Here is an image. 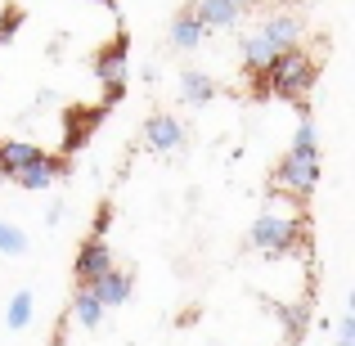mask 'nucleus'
<instances>
[{
	"label": "nucleus",
	"mask_w": 355,
	"mask_h": 346,
	"mask_svg": "<svg viewBox=\"0 0 355 346\" xmlns=\"http://www.w3.org/2000/svg\"><path fill=\"white\" fill-rule=\"evenodd\" d=\"M315 81H320V63H315L302 45L275 50L266 59V68L248 72L252 99H284V104H311Z\"/></svg>",
	"instance_id": "nucleus-1"
},
{
	"label": "nucleus",
	"mask_w": 355,
	"mask_h": 346,
	"mask_svg": "<svg viewBox=\"0 0 355 346\" xmlns=\"http://www.w3.org/2000/svg\"><path fill=\"white\" fill-rule=\"evenodd\" d=\"M302 239H306V220L293 216V211H279V207H266L248 230V243L261 257H288Z\"/></svg>",
	"instance_id": "nucleus-2"
},
{
	"label": "nucleus",
	"mask_w": 355,
	"mask_h": 346,
	"mask_svg": "<svg viewBox=\"0 0 355 346\" xmlns=\"http://www.w3.org/2000/svg\"><path fill=\"white\" fill-rule=\"evenodd\" d=\"M275 189H284V193H293L297 202H306L320 189V153H293V148H288L284 162L275 166Z\"/></svg>",
	"instance_id": "nucleus-3"
},
{
	"label": "nucleus",
	"mask_w": 355,
	"mask_h": 346,
	"mask_svg": "<svg viewBox=\"0 0 355 346\" xmlns=\"http://www.w3.org/2000/svg\"><path fill=\"white\" fill-rule=\"evenodd\" d=\"M90 72H95L104 86H126V72H130V36L117 32L108 45H99L95 59H90Z\"/></svg>",
	"instance_id": "nucleus-4"
},
{
	"label": "nucleus",
	"mask_w": 355,
	"mask_h": 346,
	"mask_svg": "<svg viewBox=\"0 0 355 346\" xmlns=\"http://www.w3.org/2000/svg\"><path fill=\"white\" fill-rule=\"evenodd\" d=\"M184 144V121L175 113H153L144 121V148L148 153H175Z\"/></svg>",
	"instance_id": "nucleus-5"
},
{
	"label": "nucleus",
	"mask_w": 355,
	"mask_h": 346,
	"mask_svg": "<svg viewBox=\"0 0 355 346\" xmlns=\"http://www.w3.org/2000/svg\"><path fill=\"white\" fill-rule=\"evenodd\" d=\"M108 266H113V248H108V243L99 239V234L81 239L77 257H72V275H77V284H90V279H99Z\"/></svg>",
	"instance_id": "nucleus-6"
},
{
	"label": "nucleus",
	"mask_w": 355,
	"mask_h": 346,
	"mask_svg": "<svg viewBox=\"0 0 355 346\" xmlns=\"http://www.w3.org/2000/svg\"><path fill=\"white\" fill-rule=\"evenodd\" d=\"M90 293L104 302V311H113V306H126V302H130V293H135V275H130V270L108 266L99 279H90Z\"/></svg>",
	"instance_id": "nucleus-7"
},
{
	"label": "nucleus",
	"mask_w": 355,
	"mask_h": 346,
	"mask_svg": "<svg viewBox=\"0 0 355 346\" xmlns=\"http://www.w3.org/2000/svg\"><path fill=\"white\" fill-rule=\"evenodd\" d=\"M99 121H104V108H68V117H63V153L72 157L81 144H90Z\"/></svg>",
	"instance_id": "nucleus-8"
},
{
	"label": "nucleus",
	"mask_w": 355,
	"mask_h": 346,
	"mask_svg": "<svg viewBox=\"0 0 355 346\" xmlns=\"http://www.w3.org/2000/svg\"><path fill=\"white\" fill-rule=\"evenodd\" d=\"M257 32L266 36L275 50H288V45H302V32H306V27H302V18H297L293 9H275L270 18H261Z\"/></svg>",
	"instance_id": "nucleus-9"
},
{
	"label": "nucleus",
	"mask_w": 355,
	"mask_h": 346,
	"mask_svg": "<svg viewBox=\"0 0 355 346\" xmlns=\"http://www.w3.org/2000/svg\"><path fill=\"white\" fill-rule=\"evenodd\" d=\"M41 157H45V148H36L32 139H0V175L5 180H14L18 171L36 166Z\"/></svg>",
	"instance_id": "nucleus-10"
},
{
	"label": "nucleus",
	"mask_w": 355,
	"mask_h": 346,
	"mask_svg": "<svg viewBox=\"0 0 355 346\" xmlns=\"http://www.w3.org/2000/svg\"><path fill=\"white\" fill-rule=\"evenodd\" d=\"M193 14H198V23L207 27H216V32H225V27H239V18H243V9L234 5V0H193Z\"/></svg>",
	"instance_id": "nucleus-11"
},
{
	"label": "nucleus",
	"mask_w": 355,
	"mask_h": 346,
	"mask_svg": "<svg viewBox=\"0 0 355 346\" xmlns=\"http://www.w3.org/2000/svg\"><path fill=\"white\" fill-rule=\"evenodd\" d=\"M180 99H184L189 108H207L211 99H216V81H211V72L184 68V72H180Z\"/></svg>",
	"instance_id": "nucleus-12"
},
{
	"label": "nucleus",
	"mask_w": 355,
	"mask_h": 346,
	"mask_svg": "<svg viewBox=\"0 0 355 346\" xmlns=\"http://www.w3.org/2000/svg\"><path fill=\"white\" fill-rule=\"evenodd\" d=\"M202 36H207V27L198 23L193 9H180V14L171 18V45H175V50H198Z\"/></svg>",
	"instance_id": "nucleus-13"
},
{
	"label": "nucleus",
	"mask_w": 355,
	"mask_h": 346,
	"mask_svg": "<svg viewBox=\"0 0 355 346\" xmlns=\"http://www.w3.org/2000/svg\"><path fill=\"white\" fill-rule=\"evenodd\" d=\"M72 320L81 329H99L104 324V302L90 293V284H77V293H72Z\"/></svg>",
	"instance_id": "nucleus-14"
},
{
	"label": "nucleus",
	"mask_w": 355,
	"mask_h": 346,
	"mask_svg": "<svg viewBox=\"0 0 355 346\" xmlns=\"http://www.w3.org/2000/svg\"><path fill=\"white\" fill-rule=\"evenodd\" d=\"M32 311H36L32 288H18V293L9 297V306H5V329H9V333H23L27 324H32Z\"/></svg>",
	"instance_id": "nucleus-15"
},
{
	"label": "nucleus",
	"mask_w": 355,
	"mask_h": 346,
	"mask_svg": "<svg viewBox=\"0 0 355 346\" xmlns=\"http://www.w3.org/2000/svg\"><path fill=\"white\" fill-rule=\"evenodd\" d=\"M279 329H284V342H302L306 338V329H311V306H279Z\"/></svg>",
	"instance_id": "nucleus-16"
},
{
	"label": "nucleus",
	"mask_w": 355,
	"mask_h": 346,
	"mask_svg": "<svg viewBox=\"0 0 355 346\" xmlns=\"http://www.w3.org/2000/svg\"><path fill=\"white\" fill-rule=\"evenodd\" d=\"M239 54H243V72H257V68H266V59L275 54V45H270L261 32H252V36H243Z\"/></svg>",
	"instance_id": "nucleus-17"
},
{
	"label": "nucleus",
	"mask_w": 355,
	"mask_h": 346,
	"mask_svg": "<svg viewBox=\"0 0 355 346\" xmlns=\"http://www.w3.org/2000/svg\"><path fill=\"white\" fill-rule=\"evenodd\" d=\"M27 248H32L27 230H18L14 220H0V257H27Z\"/></svg>",
	"instance_id": "nucleus-18"
},
{
	"label": "nucleus",
	"mask_w": 355,
	"mask_h": 346,
	"mask_svg": "<svg viewBox=\"0 0 355 346\" xmlns=\"http://www.w3.org/2000/svg\"><path fill=\"white\" fill-rule=\"evenodd\" d=\"M18 27H23V9H14V5H5L0 9V45H9L18 36Z\"/></svg>",
	"instance_id": "nucleus-19"
},
{
	"label": "nucleus",
	"mask_w": 355,
	"mask_h": 346,
	"mask_svg": "<svg viewBox=\"0 0 355 346\" xmlns=\"http://www.w3.org/2000/svg\"><path fill=\"white\" fill-rule=\"evenodd\" d=\"M338 338L355 342V315H342V320H338Z\"/></svg>",
	"instance_id": "nucleus-20"
},
{
	"label": "nucleus",
	"mask_w": 355,
	"mask_h": 346,
	"mask_svg": "<svg viewBox=\"0 0 355 346\" xmlns=\"http://www.w3.org/2000/svg\"><path fill=\"white\" fill-rule=\"evenodd\" d=\"M108 220H113V211H99V216H95V234H99V239H104V234H108Z\"/></svg>",
	"instance_id": "nucleus-21"
},
{
	"label": "nucleus",
	"mask_w": 355,
	"mask_h": 346,
	"mask_svg": "<svg viewBox=\"0 0 355 346\" xmlns=\"http://www.w3.org/2000/svg\"><path fill=\"white\" fill-rule=\"evenodd\" d=\"M59 220H63V202H54V207L45 211V225H59Z\"/></svg>",
	"instance_id": "nucleus-22"
},
{
	"label": "nucleus",
	"mask_w": 355,
	"mask_h": 346,
	"mask_svg": "<svg viewBox=\"0 0 355 346\" xmlns=\"http://www.w3.org/2000/svg\"><path fill=\"white\" fill-rule=\"evenodd\" d=\"M234 5H239V9H257L261 0H234Z\"/></svg>",
	"instance_id": "nucleus-23"
},
{
	"label": "nucleus",
	"mask_w": 355,
	"mask_h": 346,
	"mask_svg": "<svg viewBox=\"0 0 355 346\" xmlns=\"http://www.w3.org/2000/svg\"><path fill=\"white\" fill-rule=\"evenodd\" d=\"M95 5H108V9H113V14H117V0H95Z\"/></svg>",
	"instance_id": "nucleus-24"
},
{
	"label": "nucleus",
	"mask_w": 355,
	"mask_h": 346,
	"mask_svg": "<svg viewBox=\"0 0 355 346\" xmlns=\"http://www.w3.org/2000/svg\"><path fill=\"white\" fill-rule=\"evenodd\" d=\"M333 346H355V342H347V338H338V342H333Z\"/></svg>",
	"instance_id": "nucleus-25"
},
{
	"label": "nucleus",
	"mask_w": 355,
	"mask_h": 346,
	"mask_svg": "<svg viewBox=\"0 0 355 346\" xmlns=\"http://www.w3.org/2000/svg\"><path fill=\"white\" fill-rule=\"evenodd\" d=\"M279 5H293V0H279Z\"/></svg>",
	"instance_id": "nucleus-26"
}]
</instances>
